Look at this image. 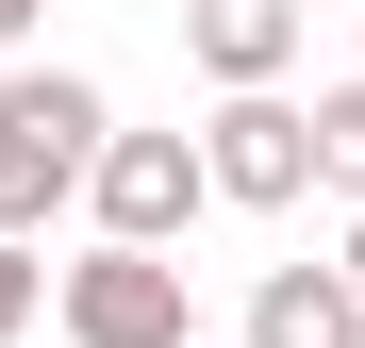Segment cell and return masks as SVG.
Segmentation results:
<instances>
[{
	"mask_svg": "<svg viewBox=\"0 0 365 348\" xmlns=\"http://www.w3.org/2000/svg\"><path fill=\"white\" fill-rule=\"evenodd\" d=\"M34 17H50V0H34Z\"/></svg>",
	"mask_w": 365,
	"mask_h": 348,
	"instance_id": "11",
	"label": "cell"
},
{
	"mask_svg": "<svg viewBox=\"0 0 365 348\" xmlns=\"http://www.w3.org/2000/svg\"><path fill=\"white\" fill-rule=\"evenodd\" d=\"M299 133H316V183H349V216H365V83H332Z\"/></svg>",
	"mask_w": 365,
	"mask_h": 348,
	"instance_id": "7",
	"label": "cell"
},
{
	"mask_svg": "<svg viewBox=\"0 0 365 348\" xmlns=\"http://www.w3.org/2000/svg\"><path fill=\"white\" fill-rule=\"evenodd\" d=\"M349 83H365V67H349Z\"/></svg>",
	"mask_w": 365,
	"mask_h": 348,
	"instance_id": "12",
	"label": "cell"
},
{
	"mask_svg": "<svg viewBox=\"0 0 365 348\" xmlns=\"http://www.w3.org/2000/svg\"><path fill=\"white\" fill-rule=\"evenodd\" d=\"M182 50L216 67V100H250L299 67V0H182Z\"/></svg>",
	"mask_w": 365,
	"mask_h": 348,
	"instance_id": "5",
	"label": "cell"
},
{
	"mask_svg": "<svg viewBox=\"0 0 365 348\" xmlns=\"http://www.w3.org/2000/svg\"><path fill=\"white\" fill-rule=\"evenodd\" d=\"M100 133H116V116H100V83H83V67H17V83H0V232H17V249L83 199Z\"/></svg>",
	"mask_w": 365,
	"mask_h": 348,
	"instance_id": "1",
	"label": "cell"
},
{
	"mask_svg": "<svg viewBox=\"0 0 365 348\" xmlns=\"http://www.w3.org/2000/svg\"><path fill=\"white\" fill-rule=\"evenodd\" d=\"M34 299H50V282H34V249H17V232H0V348L34 332Z\"/></svg>",
	"mask_w": 365,
	"mask_h": 348,
	"instance_id": "8",
	"label": "cell"
},
{
	"mask_svg": "<svg viewBox=\"0 0 365 348\" xmlns=\"http://www.w3.org/2000/svg\"><path fill=\"white\" fill-rule=\"evenodd\" d=\"M332 282H349V299H365V216H349V249H332Z\"/></svg>",
	"mask_w": 365,
	"mask_h": 348,
	"instance_id": "9",
	"label": "cell"
},
{
	"mask_svg": "<svg viewBox=\"0 0 365 348\" xmlns=\"http://www.w3.org/2000/svg\"><path fill=\"white\" fill-rule=\"evenodd\" d=\"M182 149H200V183H216V199H250V216H282V199H316V133H299V100H282V83H250V100H216V116H200Z\"/></svg>",
	"mask_w": 365,
	"mask_h": 348,
	"instance_id": "4",
	"label": "cell"
},
{
	"mask_svg": "<svg viewBox=\"0 0 365 348\" xmlns=\"http://www.w3.org/2000/svg\"><path fill=\"white\" fill-rule=\"evenodd\" d=\"M83 199H100V249H182V232L216 216V183H200V149H182V133H100Z\"/></svg>",
	"mask_w": 365,
	"mask_h": 348,
	"instance_id": "3",
	"label": "cell"
},
{
	"mask_svg": "<svg viewBox=\"0 0 365 348\" xmlns=\"http://www.w3.org/2000/svg\"><path fill=\"white\" fill-rule=\"evenodd\" d=\"M17 33H34V0H0V50H17Z\"/></svg>",
	"mask_w": 365,
	"mask_h": 348,
	"instance_id": "10",
	"label": "cell"
},
{
	"mask_svg": "<svg viewBox=\"0 0 365 348\" xmlns=\"http://www.w3.org/2000/svg\"><path fill=\"white\" fill-rule=\"evenodd\" d=\"M250 348H365V299L332 265H266V299H250Z\"/></svg>",
	"mask_w": 365,
	"mask_h": 348,
	"instance_id": "6",
	"label": "cell"
},
{
	"mask_svg": "<svg viewBox=\"0 0 365 348\" xmlns=\"http://www.w3.org/2000/svg\"><path fill=\"white\" fill-rule=\"evenodd\" d=\"M50 315H67V348H200L182 249H83L67 282H50Z\"/></svg>",
	"mask_w": 365,
	"mask_h": 348,
	"instance_id": "2",
	"label": "cell"
}]
</instances>
